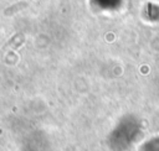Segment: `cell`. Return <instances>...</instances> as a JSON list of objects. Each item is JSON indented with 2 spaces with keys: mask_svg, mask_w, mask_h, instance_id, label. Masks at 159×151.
<instances>
[{
  "mask_svg": "<svg viewBox=\"0 0 159 151\" xmlns=\"http://www.w3.org/2000/svg\"><path fill=\"white\" fill-rule=\"evenodd\" d=\"M0 134H1V130H0Z\"/></svg>",
  "mask_w": 159,
  "mask_h": 151,
  "instance_id": "cell-1",
  "label": "cell"
}]
</instances>
